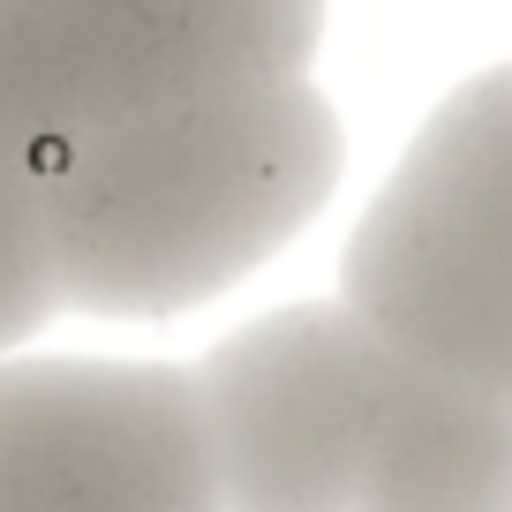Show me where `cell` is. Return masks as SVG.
Instances as JSON below:
<instances>
[{"label":"cell","mask_w":512,"mask_h":512,"mask_svg":"<svg viewBox=\"0 0 512 512\" xmlns=\"http://www.w3.org/2000/svg\"><path fill=\"white\" fill-rule=\"evenodd\" d=\"M347 128L309 76L68 128L38 174L61 309L181 317L272 264L339 189Z\"/></svg>","instance_id":"6da1fadb"},{"label":"cell","mask_w":512,"mask_h":512,"mask_svg":"<svg viewBox=\"0 0 512 512\" xmlns=\"http://www.w3.org/2000/svg\"><path fill=\"white\" fill-rule=\"evenodd\" d=\"M339 302L407 362L512 400V61L445 91L407 136L347 234Z\"/></svg>","instance_id":"7a4b0ae2"},{"label":"cell","mask_w":512,"mask_h":512,"mask_svg":"<svg viewBox=\"0 0 512 512\" xmlns=\"http://www.w3.org/2000/svg\"><path fill=\"white\" fill-rule=\"evenodd\" d=\"M332 0H0V61L53 128L309 76Z\"/></svg>","instance_id":"3957f363"},{"label":"cell","mask_w":512,"mask_h":512,"mask_svg":"<svg viewBox=\"0 0 512 512\" xmlns=\"http://www.w3.org/2000/svg\"><path fill=\"white\" fill-rule=\"evenodd\" d=\"M400 347L354 302H294L196 362L226 512H347Z\"/></svg>","instance_id":"277c9868"},{"label":"cell","mask_w":512,"mask_h":512,"mask_svg":"<svg viewBox=\"0 0 512 512\" xmlns=\"http://www.w3.org/2000/svg\"><path fill=\"white\" fill-rule=\"evenodd\" d=\"M0 512H226L196 369L0 354Z\"/></svg>","instance_id":"5b68a950"},{"label":"cell","mask_w":512,"mask_h":512,"mask_svg":"<svg viewBox=\"0 0 512 512\" xmlns=\"http://www.w3.org/2000/svg\"><path fill=\"white\" fill-rule=\"evenodd\" d=\"M347 512H512V400L400 354Z\"/></svg>","instance_id":"8992f818"},{"label":"cell","mask_w":512,"mask_h":512,"mask_svg":"<svg viewBox=\"0 0 512 512\" xmlns=\"http://www.w3.org/2000/svg\"><path fill=\"white\" fill-rule=\"evenodd\" d=\"M61 317V287H53V249L46 219H38V189L23 166H0V354H16Z\"/></svg>","instance_id":"52a82bcc"},{"label":"cell","mask_w":512,"mask_h":512,"mask_svg":"<svg viewBox=\"0 0 512 512\" xmlns=\"http://www.w3.org/2000/svg\"><path fill=\"white\" fill-rule=\"evenodd\" d=\"M68 128H53L46 113L31 106V98L16 91V76H8V61H0V166H23L38 189V174L53 166V151H61Z\"/></svg>","instance_id":"ba28073f"}]
</instances>
